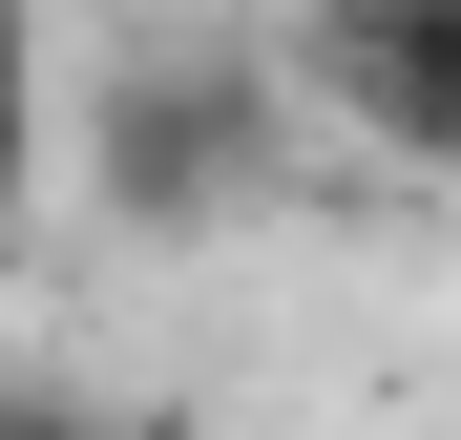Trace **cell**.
Masks as SVG:
<instances>
[{
    "mask_svg": "<svg viewBox=\"0 0 461 440\" xmlns=\"http://www.w3.org/2000/svg\"><path fill=\"white\" fill-rule=\"evenodd\" d=\"M0 440H126L105 399H0Z\"/></svg>",
    "mask_w": 461,
    "mask_h": 440,
    "instance_id": "277c9868",
    "label": "cell"
},
{
    "mask_svg": "<svg viewBox=\"0 0 461 440\" xmlns=\"http://www.w3.org/2000/svg\"><path fill=\"white\" fill-rule=\"evenodd\" d=\"M85 210H105V231H147V252L273 210V63L210 42V22H147L105 85H85Z\"/></svg>",
    "mask_w": 461,
    "mask_h": 440,
    "instance_id": "6da1fadb",
    "label": "cell"
},
{
    "mask_svg": "<svg viewBox=\"0 0 461 440\" xmlns=\"http://www.w3.org/2000/svg\"><path fill=\"white\" fill-rule=\"evenodd\" d=\"M294 63L377 168H461V0H315Z\"/></svg>",
    "mask_w": 461,
    "mask_h": 440,
    "instance_id": "7a4b0ae2",
    "label": "cell"
},
{
    "mask_svg": "<svg viewBox=\"0 0 461 440\" xmlns=\"http://www.w3.org/2000/svg\"><path fill=\"white\" fill-rule=\"evenodd\" d=\"M42 168H63V147H42V0H0V231H22Z\"/></svg>",
    "mask_w": 461,
    "mask_h": 440,
    "instance_id": "3957f363",
    "label": "cell"
}]
</instances>
